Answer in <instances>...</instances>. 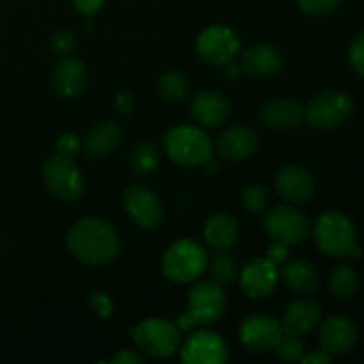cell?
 <instances>
[{"label": "cell", "instance_id": "cell-21", "mask_svg": "<svg viewBox=\"0 0 364 364\" xmlns=\"http://www.w3.org/2000/svg\"><path fill=\"white\" fill-rule=\"evenodd\" d=\"M283 66L281 52L267 43H256L245 48L242 53L240 68L249 77H274Z\"/></svg>", "mask_w": 364, "mask_h": 364}, {"label": "cell", "instance_id": "cell-40", "mask_svg": "<svg viewBox=\"0 0 364 364\" xmlns=\"http://www.w3.org/2000/svg\"><path fill=\"white\" fill-rule=\"evenodd\" d=\"M116 107L123 116H130L132 110H134V96H132L128 91L119 92L116 98Z\"/></svg>", "mask_w": 364, "mask_h": 364}, {"label": "cell", "instance_id": "cell-1", "mask_svg": "<svg viewBox=\"0 0 364 364\" xmlns=\"http://www.w3.org/2000/svg\"><path fill=\"white\" fill-rule=\"evenodd\" d=\"M71 256L85 265H105L112 262L121 249L116 230L96 217H85L70 228L66 237Z\"/></svg>", "mask_w": 364, "mask_h": 364}, {"label": "cell", "instance_id": "cell-38", "mask_svg": "<svg viewBox=\"0 0 364 364\" xmlns=\"http://www.w3.org/2000/svg\"><path fill=\"white\" fill-rule=\"evenodd\" d=\"M105 0H73L75 9L84 16H95L100 9H102Z\"/></svg>", "mask_w": 364, "mask_h": 364}, {"label": "cell", "instance_id": "cell-37", "mask_svg": "<svg viewBox=\"0 0 364 364\" xmlns=\"http://www.w3.org/2000/svg\"><path fill=\"white\" fill-rule=\"evenodd\" d=\"M144 354L141 350H134V348H124V350H119L110 363L112 364H144Z\"/></svg>", "mask_w": 364, "mask_h": 364}, {"label": "cell", "instance_id": "cell-42", "mask_svg": "<svg viewBox=\"0 0 364 364\" xmlns=\"http://www.w3.org/2000/svg\"><path fill=\"white\" fill-rule=\"evenodd\" d=\"M224 77L228 78V80H238V78H240V75H242V68H240V64H237L233 60V63H228V64H224Z\"/></svg>", "mask_w": 364, "mask_h": 364}, {"label": "cell", "instance_id": "cell-17", "mask_svg": "<svg viewBox=\"0 0 364 364\" xmlns=\"http://www.w3.org/2000/svg\"><path fill=\"white\" fill-rule=\"evenodd\" d=\"M87 68L77 57H64L52 73V87L60 98H77L87 85Z\"/></svg>", "mask_w": 364, "mask_h": 364}, {"label": "cell", "instance_id": "cell-7", "mask_svg": "<svg viewBox=\"0 0 364 364\" xmlns=\"http://www.w3.org/2000/svg\"><path fill=\"white\" fill-rule=\"evenodd\" d=\"M139 350L155 359L171 358L180 348V327L164 318H148L130 331Z\"/></svg>", "mask_w": 364, "mask_h": 364}, {"label": "cell", "instance_id": "cell-22", "mask_svg": "<svg viewBox=\"0 0 364 364\" xmlns=\"http://www.w3.org/2000/svg\"><path fill=\"white\" fill-rule=\"evenodd\" d=\"M281 277L291 291L299 295H313L322 287V276L316 265L302 258L288 259L283 263Z\"/></svg>", "mask_w": 364, "mask_h": 364}, {"label": "cell", "instance_id": "cell-15", "mask_svg": "<svg viewBox=\"0 0 364 364\" xmlns=\"http://www.w3.org/2000/svg\"><path fill=\"white\" fill-rule=\"evenodd\" d=\"M320 348L327 354L347 355L358 343V327L348 316L331 315L320 326Z\"/></svg>", "mask_w": 364, "mask_h": 364}, {"label": "cell", "instance_id": "cell-5", "mask_svg": "<svg viewBox=\"0 0 364 364\" xmlns=\"http://www.w3.org/2000/svg\"><path fill=\"white\" fill-rule=\"evenodd\" d=\"M166 151L180 166H203L212 156V141L201 128L183 124L167 132Z\"/></svg>", "mask_w": 364, "mask_h": 364}, {"label": "cell", "instance_id": "cell-28", "mask_svg": "<svg viewBox=\"0 0 364 364\" xmlns=\"http://www.w3.org/2000/svg\"><path fill=\"white\" fill-rule=\"evenodd\" d=\"M208 269L212 272V279L219 283L220 287H226L237 281L238 277V263L233 255L228 251H215L212 259L208 258Z\"/></svg>", "mask_w": 364, "mask_h": 364}, {"label": "cell", "instance_id": "cell-27", "mask_svg": "<svg viewBox=\"0 0 364 364\" xmlns=\"http://www.w3.org/2000/svg\"><path fill=\"white\" fill-rule=\"evenodd\" d=\"M160 166V149L155 142H141L130 156V167L135 178L151 176Z\"/></svg>", "mask_w": 364, "mask_h": 364}, {"label": "cell", "instance_id": "cell-25", "mask_svg": "<svg viewBox=\"0 0 364 364\" xmlns=\"http://www.w3.org/2000/svg\"><path fill=\"white\" fill-rule=\"evenodd\" d=\"M240 237V226L230 213H217L205 224V240L213 251H230Z\"/></svg>", "mask_w": 364, "mask_h": 364}, {"label": "cell", "instance_id": "cell-9", "mask_svg": "<svg viewBox=\"0 0 364 364\" xmlns=\"http://www.w3.org/2000/svg\"><path fill=\"white\" fill-rule=\"evenodd\" d=\"M196 52L203 63L210 66H224L238 57L240 39L233 28L226 25H212L199 34Z\"/></svg>", "mask_w": 364, "mask_h": 364}, {"label": "cell", "instance_id": "cell-3", "mask_svg": "<svg viewBox=\"0 0 364 364\" xmlns=\"http://www.w3.org/2000/svg\"><path fill=\"white\" fill-rule=\"evenodd\" d=\"M228 308V299L223 287L213 279L199 281L188 294L187 311L178 316V327L191 331L196 326H208L219 322Z\"/></svg>", "mask_w": 364, "mask_h": 364}, {"label": "cell", "instance_id": "cell-12", "mask_svg": "<svg viewBox=\"0 0 364 364\" xmlns=\"http://www.w3.org/2000/svg\"><path fill=\"white\" fill-rule=\"evenodd\" d=\"M240 288L249 299H267L279 283V267L267 258H252L238 272Z\"/></svg>", "mask_w": 364, "mask_h": 364}, {"label": "cell", "instance_id": "cell-2", "mask_svg": "<svg viewBox=\"0 0 364 364\" xmlns=\"http://www.w3.org/2000/svg\"><path fill=\"white\" fill-rule=\"evenodd\" d=\"M313 240L316 247L333 258H361V247L355 240V228L345 213L326 212L315 220Z\"/></svg>", "mask_w": 364, "mask_h": 364}, {"label": "cell", "instance_id": "cell-13", "mask_svg": "<svg viewBox=\"0 0 364 364\" xmlns=\"http://www.w3.org/2000/svg\"><path fill=\"white\" fill-rule=\"evenodd\" d=\"M180 359L185 364H223L228 361V345L213 331H198L181 345Z\"/></svg>", "mask_w": 364, "mask_h": 364}, {"label": "cell", "instance_id": "cell-14", "mask_svg": "<svg viewBox=\"0 0 364 364\" xmlns=\"http://www.w3.org/2000/svg\"><path fill=\"white\" fill-rule=\"evenodd\" d=\"M281 336H283L281 322L269 315H251L240 326L242 345L256 354L274 350Z\"/></svg>", "mask_w": 364, "mask_h": 364}, {"label": "cell", "instance_id": "cell-43", "mask_svg": "<svg viewBox=\"0 0 364 364\" xmlns=\"http://www.w3.org/2000/svg\"><path fill=\"white\" fill-rule=\"evenodd\" d=\"M203 166H205L206 171H217V162L212 159V156H210V159L206 160V162L203 164Z\"/></svg>", "mask_w": 364, "mask_h": 364}, {"label": "cell", "instance_id": "cell-26", "mask_svg": "<svg viewBox=\"0 0 364 364\" xmlns=\"http://www.w3.org/2000/svg\"><path fill=\"white\" fill-rule=\"evenodd\" d=\"M359 288H361V279L355 269L345 263L334 267L329 276V290L334 297L340 301H350L359 294Z\"/></svg>", "mask_w": 364, "mask_h": 364}, {"label": "cell", "instance_id": "cell-41", "mask_svg": "<svg viewBox=\"0 0 364 364\" xmlns=\"http://www.w3.org/2000/svg\"><path fill=\"white\" fill-rule=\"evenodd\" d=\"M301 361L304 364H331L333 363V355L320 348V350L309 352L308 355H302Z\"/></svg>", "mask_w": 364, "mask_h": 364}, {"label": "cell", "instance_id": "cell-11", "mask_svg": "<svg viewBox=\"0 0 364 364\" xmlns=\"http://www.w3.org/2000/svg\"><path fill=\"white\" fill-rule=\"evenodd\" d=\"M123 206L128 217L146 231H153L162 226L164 206L156 192L146 185L135 183L124 191Z\"/></svg>", "mask_w": 364, "mask_h": 364}, {"label": "cell", "instance_id": "cell-32", "mask_svg": "<svg viewBox=\"0 0 364 364\" xmlns=\"http://www.w3.org/2000/svg\"><path fill=\"white\" fill-rule=\"evenodd\" d=\"M297 4L309 16H327L340 7L341 0H297Z\"/></svg>", "mask_w": 364, "mask_h": 364}, {"label": "cell", "instance_id": "cell-29", "mask_svg": "<svg viewBox=\"0 0 364 364\" xmlns=\"http://www.w3.org/2000/svg\"><path fill=\"white\" fill-rule=\"evenodd\" d=\"M159 92L166 102L180 103L188 95V80L180 71H167L159 78Z\"/></svg>", "mask_w": 364, "mask_h": 364}, {"label": "cell", "instance_id": "cell-31", "mask_svg": "<svg viewBox=\"0 0 364 364\" xmlns=\"http://www.w3.org/2000/svg\"><path fill=\"white\" fill-rule=\"evenodd\" d=\"M274 350H276L277 358L283 359V361L295 363V361H301V358L304 355V343H302L301 336L283 333V336H281V340L277 341Z\"/></svg>", "mask_w": 364, "mask_h": 364}, {"label": "cell", "instance_id": "cell-18", "mask_svg": "<svg viewBox=\"0 0 364 364\" xmlns=\"http://www.w3.org/2000/svg\"><path fill=\"white\" fill-rule=\"evenodd\" d=\"M322 322V308L318 302L311 299H299L294 301L283 313L281 327L283 333L295 334V336H306Z\"/></svg>", "mask_w": 364, "mask_h": 364}, {"label": "cell", "instance_id": "cell-35", "mask_svg": "<svg viewBox=\"0 0 364 364\" xmlns=\"http://www.w3.org/2000/svg\"><path fill=\"white\" fill-rule=\"evenodd\" d=\"M55 149H57V155H64V156H70V159H73V156H77L78 153H80L82 141L78 139V135L68 132V134L60 135L59 141H57V144H55Z\"/></svg>", "mask_w": 364, "mask_h": 364}, {"label": "cell", "instance_id": "cell-39", "mask_svg": "<svg viewBox=\"0 0 364 364\" xmlns=\"http://www.w3.org/2000/svg\"><path fill=\"white\" fill-rule=\"evenodd\" d=\"M267 259H270V262L274 263V265H283L284 262H287L288 258V245L284 244H279V242H276L274 245H270L269 251H267Z\"/></svg>", "mask_w": 364, "mask_h": 364}, {"label": "cell", "instance_id": "cell-36", "mask_svg": "<svg viewBox=\"0 0 364 364\" xmlns=\"http://www.w3.org/2000/svg\"><path fill=\"white\" fill-rule=\"evenodd\" d=\"M91 309L95 315L107 318V316L112 315V301L103 291H96V294L91 295Z\"/></svg>", "mask_w": 364, "mask_h": 364}, {"label": "cell", "instance_id": "cell-19", "mask_svg": "<svg viewBox=\"0 0 364 364\" xmlns=\"http://www.w3.org/2000/svg\"><path fill=\"white\" fill-rule=\"evenodd\" d=\"M191 114L203 127H223L231 116V103L217 91H201L191 103Z\"/></svg>", "mask_w": 364, "mask_h": 364}, {"label": "cell", "instance_id": "cell-10", "mask_svg": "<svg viewBox=\"0 0 364 364\" xmlns=\"http://www.w3.org/2000/svg\"><path fill=\"white\" fill-rule=\"evenodd\" d=\"M263 228L274 242L284 245H297L309 235V220L301 210L281 205L270 208L263 219Z\"/></svg>", "mask_w": 364, "mask_h": 364}, {"label": "cell", "instance_id": "cell-34", "mask_svg": "<svg viewBox=\"0 0 364 364\" xmlns=\"http://www.w3.org/2000/svg\"><path fill=\"white\" fill-rule=\"evenodd\" d=\"M348 60L355 73L364 77V31L358 32L352 38L350 46H348Z\"/></svg>", "mask_w": 364, "mask_h": 364}, {"label": "cell", "instance_id": "cell-23", "mask_svg": "<svg viewBox=\"0 0 364 364\" xmlns=\"http://www.w3.org/2000/svg\"><path fill=\"white\" fill-rule=\"evenodd\" d=\"M259 119L267 128H272V130H290V128L299 127L304 119V109L295 100H269L259 109Z\"/></svg>", "mask_w": 364, "mask_h": 364}, {"label": "cell", "instance_id": "cell-24", "mask_svg": "<svg viewBox=\"0 0 364 364\" xmlns=\"http://www.w3.org/2000/svg\"><path fill=\"white\" fill-rule=\"evenodd\" d=\"M121 137H123V132L116 123L102 121L85 134L82 149H84L85 156L91 160L105 159L119 148Z\"/></svg>", "mask_w": 364, "mask_h": 364}, {"label": "cell", "instance_id": "cell-33", "mask_svg": "<svg viewBox=\"0 0 364 364\" xmlns=\"http://www.w3.org/2000/svg\"><path fill=\"white\" fill-rule=\"evenodd\" d=\"M50 46H52L53 53L68 57L77 50V36L70 31H59L50 39Z\"/></svg>", "mask_w": 364, "mask_h": 364}, {"label": "cell", "instance_id": "cell-6", "mask_svg": "<svg viewBox=\"0 0 364 364\" xmlns=\"http://www.w3.org/2000/svg\"><path fill=\"white\" fill-rule=\"evenodd\" d=\"M354 114V100L341 91L320 92L304 107V119L316 130H334Z\"/></svg>", "mask_w": 364, "mask_h": 364}, {"label": "cell", "instance_id": "cell-20", "mask_svg": "<svg viewBox=\"0 0 364 364\" xmlns=\"http://www.w3.org/2000/svg\"><path fill=\"white\" fill-rule=\"evenodd\" d=\"M276 188L283 199L288 203L301 205L313 196L315 191V178L306 167L287 166L279 171L276 178Z\"/></svg>", "mask_w": 364, "mask_h": 364}, {"label": "cell", "instance_id": "cell-4", "mask_svg": "<svg viewBox=\"0 0 364 364\" xmlns=\"http://www.w3.org/2000/svg\"><path fill=\"white\" fill-rule=\"evenodd\" d=\"M208 267V252L191 238H181L167 247L162 256V272L176 284L192 283Z\"/></svg>", "mask_w": 364, "mask_h": 364}, {"label": "cell", "instance_id": "cell-16", "mask_svg": "<svg viewBox=\"0 0 364 364\" xmlns=\"http://www.w3.org/2000/svg\"><path fill=\"white\" fill-rule=\"evenodd\" d=\"M259 144L258 134L247 124H235L226 128L215 139V148L224 160L240 162L256 153Z\"/></svg>", "mask_w": 364, "mask_h": 364}, {"label": "cell", "instance_id": "cell-8", "mask_svg": "<svg viewBox=\"0 0 364 364\" xmlns=\"http://www.w3.org/2000/svg\"><path fill=\"white\" fill-rule=\"evenodd\" d=\"M43 178L48 191L63 201H77L85 191L84 174L70 156H50L43 166Z\"/></svg>", "mask_w": 364, "mask_h": 364}, {"label": "cell", "instance_id": "cell-30", "mask_svg": "<svg viewBox=\"0 0 364 364\" xmlns=\"http://www.w3.org/2000/svg\"><path fill=\"white\" fill-rule=\"evenodd\" d=\"M240 203L247 212L262 213L265 212L267 205H269V192L262 185L251 183L242 191Z\"/></svg>", "mask_w": 364, "mask_h": 364}]
</instances>
